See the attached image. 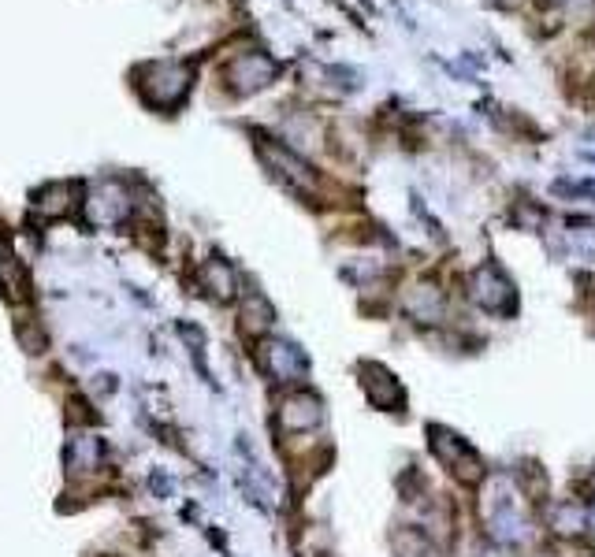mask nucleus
<instances>
[{
    "mask_svg": "<svg viewBox=\"0 0 595 557\" xmlns=\"http://www.w3.org/2000/svg\"><path fill=\"white\" fill-rule=\"evenodd\" d=\"M428 435H432V450H436V457L462 483H476L480 476H484L480 457H476V450L462 439V435H454V431H447V428H428Z\"/></svg>",
    "mask_w": 595,
    "mask_h": 557,
    "instance_id": "1",
    "label": "nucleus"
},
{
    "mask_svg": "<svg viewBox=\"0 0 595 557\" xmlns=\"http://www.w3.org/2000/svg\"><path fill=\"white\" fill-rule=\"evenodd\" d=\"M469 294L484 312H510L514 309V283L510 275L499 268V264H480L473 275H469Z\"/></svg>",
    "mask_w": 595,
    "mask_h": 557,
    "instance_id": "2",
    "label": "nucleus"
},
{
    "mask_svg": "<svg viewBox=\"0 0 595 557\" xmlns=\"http://www.w3.org/2000/svg\"><path fill=\"white\" fill-rule=\"evenodd\" d=\"M261 364H265L268 376L279 379V383H298L305 376V368H309L305 353L298 346H291V342H283V338H272V342L261 346Z\"/></svg>",
    "mask_w": 595,
    "mask_h": 557,
    "instance_id": "3",
    "label": "nucleus"
},
{
    "mask_svg": "<svg viewBox=\"0 0 595 557\" xmlns=\"http://www.w3.org/2000/svg\"><path fill=\"white\" fill-rule=\"evenodd\" d=\"M279 424L287 431H313L324 424V402L309 390H298V394H287L283 405H279Z\"/></svg>",
    "mask_w": 595,
    "mask_h": 557,
    "instance_id": "4",
    "label": "nucleus"
},
{
    "mask_svg": "<svg viewBox=\"0 0 595 557\" xmlns=\"http://www.w3.org/2000/svg\"><path fill=\"white\" fill-rule=\"evenodd\" d=\"M357 376H361V387H365V394H369V402L376 405V409H398V405L406 402L402 383L387 372L384 364H361Z\"/></svg>",
    "mask_w": 595,
    "mask_h": 557,
    "instance_id": "5",
    "label": "nucleus"
},
{
    "mask_svg": "<svg viewBox=\"0 0 595 557\" xmlns=\"http://www.w3.org/2000/svg\"><path fill=\"white\" fill-rule=\"evenodd\" d=\"M101 461H105V446L97 435H86V431L71 435V442H67V472L71 476H90L101 468Z\"/></svg>",
    "mask_w": 595,
    "mask_h": 557,
    "instance_id": "6",
    "label": "nucleus"
},
{
    "mask_svg": "<svg viewBox=\"0 0 595 557\" xmlns=\"http://www.w3.org/2000/svg\"><path fill=\"white\" fill-rule=\"evenodd\" d=\"M443 309H447V298H443V290L436 283H417L406 294V312H410L417 324H439Z\"/></svg>",
    "mask_w": 595,
    "mask_h": 557,
    "instance_id": "7",
    "label": "nucleus"
},
{
    "mask_svg": "<svg viewBox=\"0 0 595 557\" xmlns=\"http://www.w3.org/2000/svg\"><path fill=\"white\" fill-rule=\"evenodd\" d=\"M261 153H265L268 168L276 171L279 179H287L291 186H298V190H313V171L305 168V164L294 153H287L283 145H265Z\"/></svg>",
    "mask_w": 595,
    "mask_h": 557,
    "instance_id": "8",
    "label": "nucleus"
},
{
    "mask_svg": "<svg viewBox=\"0 0 595 557\" xmlns=\"http://www.w3.org/2000/svg\"><path fill=\"white\" fill-rule=\"evenodd\" d=\"M201 286H205L216 301H231L235 298V272L227 268L224 260H209V264L201 268Z\"/></svg>",
    "mask_w": 595,
    "mask_h": 557,
    "instance_id": "9",
    "label": "nucleus"
},
{
    "mask_svg": "<svg viewBox=\"0 0 595 557\" xmlns=\"http://www.w3.org/2000/svg\"><path fill=\"white\" fill-rule=\"evenodd\" d=\"M268 324H272L268 301L261 298V294H246V301H242V327H246L250 335H261V331H268Z\"/></svg>",
    "mask_w": 595,
    "mask_h": 557,
    "instance_id": "10",
    "label": "nucleus"
},
{
    "mask_svg": "<svg viewBox=\"0 0 595 557\" xmlns=\"http://www.w3.org/2000/svg\"><path fill=\"white\" fill-rule=\"evenodd\" d=\"M395 546L402 557H439V550L432 546V539L424 532H417V528H406V532L395 535Z\"/></svg>",
    "mask_w": 595,
    "mask_h": 557,
    "instance_id": "11",
    "label": "nucleus"
},
{
    "mask_svg": "<svg viewBox=\"0 0 595 557\" xmlns=\"http://www.w3.org/2000/svg\"><path fill=\"white\" fill-rule=\"evenodd\" d=\"M0 290H4V298L27 301V279L12 264V257H0Z\"/></svg>",
    "mask_w": 595,
    "mask_h": 557,
    "instance_id": "12",
    "label": "nucleus"
},
{
    "mask_svg": "<svg viewBox=\"0 0 595 557\" xmlns=\"http://www.w3.org/2000/svg\"><path fill=\"white\" fill-rule=\"evenodd\" d=\"M588 528V513H584L581 506H555V532H562V535H577V532H584Z\"/></svg>",
    "mask_w": 595,
    "mask_h": 557,
    "instance_id": "13",
    "label": "nucleus"
},
{
    "mask_svg": "<svg viewBox=\"0 0 595 557\" xmlns=\"http://www.w3.org/2000/svg\"><path fill=\"white\" fill-rule=\"evenodd\" d=\"M551 4H573V0H551Z\"/></svg>",
    "mask_w": 595,
    "mask_h": 557,
    "instance_id": "14",
    "label": "nucleus"
}]
</instances>
